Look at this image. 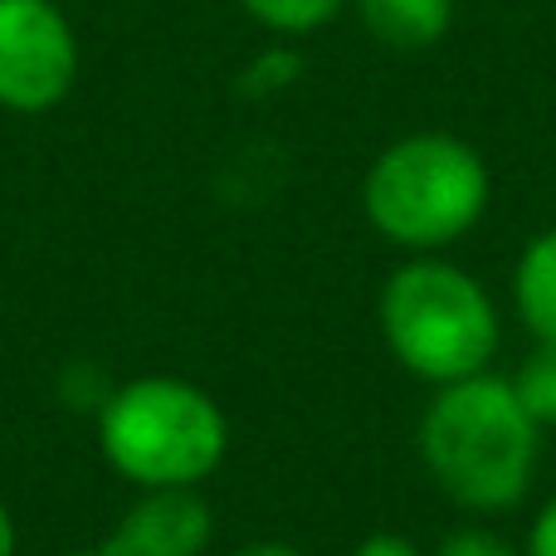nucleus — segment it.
I'll return each mask as SVG.
<instances>
[{"instance_id": "nucleus-1", "label": "nucleus", "mask_w": 556, "mask_h": 556, "mask_svg": "<svg viewBox=\"0 0 556 556\" xmlns=\"http://www.w3.org/2000/svg\"><path fill=\"white\" fill-rule=\"evenodd\" d=\"M542 425L518 401L508 376L483 371L430 391L415 425L420 469L469 518L522 508L542 469Z\"/></svg>"}, {"instance_id": "nucleus-2", "label": "nucleus", "mask_w": 556, "mask_h": 556, "mask_svg": "<svg viewBox=\"0 0 556 556\" xmlns=\"http://www.w3.org/2000/svg\"><path fill=\"white\" fill-rule=\"evenodd\" d=\"M376 327L395 366L430 391L493 371L503 352V313L489 283L444 254H410L386 274Z\"/></svg>"}, {"instance_id": "nucleus-3", "label": "nucleus", "mask_w": 556, "mask_h": 556, "mask_svg": "<svg viewBox=\"0 0 556 556\" xmlns=\"http://www.w3.org/2000/svg\"><path fill=\"white\" fill-rule=\"evenodd\" d=\"M98 454L127 483L142 489H201L230 454V415L205 386L186 376H132L108 391L93 415Z\"/></svg>"}, {"instance_id": "nucleus-4", "label": "nucleus", "mask_w": 556, "mask_h": 556, "mask_svg": "<svg viewBox=\"0 0 556 556\" xmlns=\"http://www.w3.org/2000/svg\"><path fill=\"white\" fill-rule=\"evenodd\" d=\"M493 176L473 142L454 132H405L362 176V215L405 254H440L489 215Z\"/></svg>"}, {"instance_id": "nucleus-5", "label": "nucleus", "mask_w": 556, "mask_h": 556, "mask_svg": "<svg viewBox=\"0 0 556 556\" xmlns=\"http://www.w3.org/2000/svg\"><path fill=\"white\" fill-rule=\"evenodd\" d=\"M78 35L54 0H0V108L54 113L78 84Z\"/></svg>"}, {"instance_id": "nucleus-6", "label": "nucleus", "mask_w": 556, "mask_h": 556, "mask_svg": "<svg viewBox=\"0 0 556 556\" xmlns=\"http://www.w3.org/2000/svg\"><path fill=\"white\" fill-rule=\"evenodd\" d=\"M215 513L201 489H142L113 518L103 547L113 556H205Z\"/></svg>"}, {"instance_id": "nucleus-7", "label": "nucleus", "mask_w": 556, "mask_h": 556, "mask_svg": "<svg viewBox=\"0 0 556 556\" xmlns=\"http://www.w3.org/2000/svg\"><path fill=\"white\" fill-rule=\"evenodd\" d=\"M366 35L395 54L434 49L454 25V0H352Z\"/></svg>"}, {"instance_id": "nucleus-8", "label": "nucleus", "mask_w": 556, "mask_h": 556, "mask_svg": "<svg viewBox=\"0 0 556 556\" xmlns=\"http://www.w3.org/2000/svg\"><path fill=\"white\" fill-rule=\"evenodd\" d=\"M513 313L532 342H556V225L532 235L513 264Z\"/></svg>"}, {"instance_id": "nucleus-9", "label": "nucleus", "mask_w": 556, "mask_h": 556, "mask_svg": "<svg viewBox=\"0 0 556 556\" xmlns=\"http://www.w3.org/2000/svg\"><path fill=\"white\" fill-rule=\"evenodd\" d=\"M518 401L542 430H556V342H532V352L508 376Z\"/></svg>"}, {"instance_id": "nucleus-10", "label": "nucleus", "mask_w": 556, "mask_h": 556, "mask_svg": "<svg viewBox=\"0 0 556 556\" xmlns=\"http://www.w3.org/2000/svg\"><path fill=\"white\" fill-rule=\"evenodd\" d=\"M240 5L274 35H313L342 15L346 0H240Z\"/></svg>"}, {"instance_id": "nucleus-11", "label": "nucleus", "mask_w": 556, "mask_h": 556, "mask_svg": "<svg viewBox=\"0 0 556 556\" xmlns=\"http://www.w3.org/2000/svg\"><path fill=\"white\" fill-rule=\"evenodd\" d=\"M430 556H522V542L503 538L489 522H459V528H450L434 542Z\"/></svg>"}, {"instance_id": "nucleus-12", "label": "nucleus", "mask_w": 556, "mask_h": 556, "mask_svg": "<svg viewBox=\"0 0 556 556\" xmlns=\"http://www.w3.org/2000/svg\"><path fill=\"white\" fill-rule=\"evenodd\" d=\"M522 556H556V493L532 513L528 538H522Z\"/></svg>"}, {"instance_id": "nucleus-13", "label": "nucleus", "mask_w": 556, "mask_h": 556, "mask_svg": "<svg viewBox=\"0 0 556 556\" xmlns=\"http://www.w3.org/2000/svg\"><path fill=\"white\" fill-rule=\"evenodd\" d=\"M352 556H430V552L415 538H405V532H366L352 547Z\"/></svg>"}, {"instance_id": "nucleus-14", "label": "nucleus", "mask_w": 556, "mask_h": 556, "mask_svg": "<svg viewBox=\"0 0 556 556\" xmlns=\"http://www.w3.org/2000/svg\"><path fill=\"white\" fill-rule=\"evenodd\" d=\"M225 556H307L303 547H293V542H278V538H260V542H244V547L225 552Z\"/></svg>"}, {"instance_id": "nucleus-15", "label": "nucleus", "mask_w": 556, "mask_h": 556, "mask_svg": "<svg viewBox=\"0 0 556 556\" xmlns=\"http://www.w3.org/2000/svg\"><path fill=\"white\" fill-rule=\"evenodd\" d=\"M0 556H20V522L5 498H0Z\"/></svg>"}, {"instance_id": "nucleus-16", "label": "nucleus", "mask_w": 556, "mask_h": 556, "mask_svg": "<svg viewBox=\"0 0 556 556\" xmlns=\"http://www.w3.org/2000/svg\"><path fill=\"white\" fill-rule=\"evenodd\" d=\"M59 556H113L103 547V542H93V547H74V552H59Z\"/></svg>"}]
</instances>
